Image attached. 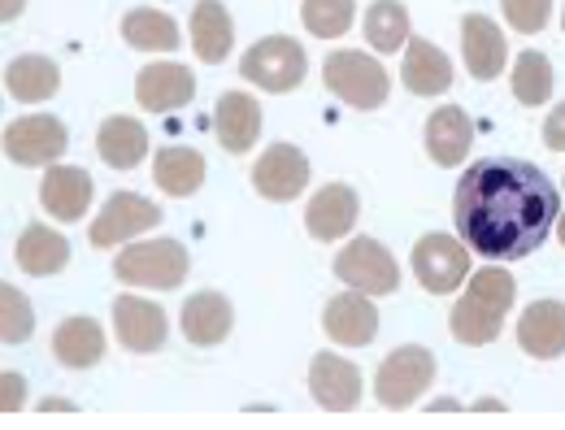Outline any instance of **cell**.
<instances>
[{
  "label": "cell",
  "mask_w": 565,
  "mask_h": 430,
  "mask_svg": "<svg viewBox=\"0 0 565 430\" xmlns=\"http://www.w3.org/2000/svg\"><path fill=\"white\" fill-rule=\"evenodd\" d=\"M562 244H565V217H562Z\"/></svg>",
  "instance_id": "cell-39"
},
{
  "label": "cell",
  "mask_w": 565,
  "mask_h": 430,
  "mask_svg": "<svg viewBox=\"0 0 565 430\" xmlns=\"http://www.w3.org/2000/svg\"><path fill=\"white\" fill-rule=\"evenodd\" d=\"M557 214H562L557 183L522 157L475 161L452 192V222L461 244L488 261L531 257L557 226Z\"/></svg>",
  "instance_id": "cell-1"
},
{
  "label": "cell",
  "mask_w": 565,
  "mask_h": 430,
  "mask_svg": "<svg viewBox=\"0 0 565 430\" xmlns=\"http://www.w3.org/2000/svg\"><path fill=\"white\" fill-rule=\"evenodd\" d=\"M305 71H309L305 49L287 35H270V40L253 44L239 62V74L248 83H257L262 92H296L305 83Z\"/></svg>",
  "instance_id": "cell-4"
},
{
  "label": "cell",
  "mask_w": 565,
  "mask_h": 430,
  "mask_svg": "<svg viewBox=\"0 0 565 430\" xmlns=\"http://www.w3.org/2000/svg\"><path fill=\"white\" fill-rule=\"evenodd\" d=\"M401 74H405V87L414 96H444L452 87V62L435 44H426V40H409Z\"/></svg>",
  "instance_id": "cell-26"
},
{
  "label": "cell",
  "mask_w": 565,
  "mask_h": 430,
  "mask_svg": "<svg viewBox=\"0 0 565 430\" xmlns=\"http://www.w3.org/2000/svg\"><path fill=\"white\" fill-rule=\"evenodd\" d=\"M300 18L309 26V35L318 40H335L353 26V0H305L300 4Z\"/></svg>",
  "instance_id": "cell-33"
},
{
  "label": "cell",
  "mask_w": 565,
  "mask_h": 430,
  "mask_svg": "<svg viewBox=\"0 0 565 430\" xmlns=\"http://www.w3.org/2000/svg\"><path fill=\"white\" fill-rule=\"evenodd\" d=\"M309 183V157L296 143H275L253 165V187L266 201H296Z\"/></svg>",
  "instance_id": "cell-10"
},
{
  "label": "cell",
  "mask_w": 565,
  "mask_h": 430,
  "mask_svg": "<svg viewBox=\"0 0 565 430\" xmlns=\"http://www.w3.org/2000/svg\"><path fill=\"white\" fill-rule=\"evenodd\" d=\"M231 44H235V22H231L226 4L222 0H201L192 9V49H196V57L217 66V62L231 57Z\"/></svg>",
  "instance_id": "cell-23"
},
{
  "label": "cell",
  "mask_w": 565,
  "mask_h": 430,
  "mask_svg": "<svg viewBox=\"0 0 565 430\" xmlns=\"http://www.w3.org/2000/svg\"><path fill=\"white\" fill-rule=\"evenodd\" d=\"M562 26H565V18H562Z\"/></svg>",
  "instance_id": "cell-40"
},
{
  "label": "cell",
  "mask_w": 565,
  "mask_h": 430,
  "mask_svg": "<svg viewBox=\"0 0 565 430\" xmlns=\"http://www.w3.org/2000/svg\"><path fill=\"white\" fill-rule=\"evenodd\" d=\"M509 83H513V96L535 109V105H544V100L553 96V66H548L544 53H531V49H526V53L513 62V78H509Z\"/></svg>",
  "instance_id": "cell-32"
},
{
  "label": "cell",
  "mask_w": 565,
  "mask_h": 430,
  "mask_svg": "<svg viewBox=\"0 0 565 430\" xmlns=\"http://www.w3.org/2000/svg\"><path fill=\"white\" fill-rule=\"evenodd\" d=\"M504 4V18H509V26L513 31H522V35H535V31H544V22H548V9H553V0H500Z\"/></svg>",
  "instance_id": "cell-35"
},
{
  "label": "cell",
  "mask_w": 565,
  "mask_h": 430,
  "mask_svg": "<svg viewBox=\"0 0 565 430\" xmlns=\"http://www.w3.org/2000/svg\"><path fill=\"white\" fill-rule=\"evenodd\" d=\"M22 400H26V387H22V374H0V413L9 418V413H18L22 409Z\"/></svg>",
  "instance_id": "cell-36"
},
{
  "label": "cell",
  "mask_w": 565,
  "mask_h": 430,
  "mask_svg": "<svg viewBox=\"0 0 565 430\" xmlns=\"http://www.w3.org/2000/svg\"><path fill=\"white\" fill-rule=\"evenodd\" d=\"M513 295H518L513 279H509L504 270H495V266L470 275L461 304H457L452 318H448L452 340H461V344H470V348L492 344L495 335H500V326H504V313L513 309Z\"/></svg>",
  "instance_id": "cell-2"
},
{
  "label": "cell",
  "mask_w": 565,
  "mask_h": 430,
  "mask_svg": "<svg viewBox=\"0 0 565 430\" xmlns=\"http://www.w3.org/2000/svg\"><path fill=\"white\" fill-rule=\"evenodd\" d=\"M365 40L374 53H396L409 44V9L401 0H374L365 9Z\"/></svg>",
  "instance_id": "cell-31"
},
{
  "label": "cell",
  "mask_w": 565,
  "mask_h": 430,
  "mask_svg": "<svg viewBox=\"0 0 565 430\" xmlns=\"http://www.w3.org/2000/svg\"><path fill=\"white\" fill-rule=\"evenodd\" d=\"M40 196H44V209L57 222H78L92 205V174L78 165H53L44 174Z\"/></svg>",
  "instance_id": "cell-21"
},
{
  "label": "cell",
  "mask_w": 565,
  "mask_h": 430,
  "mask_svg": "<svg viewBox=\"0 0 565 430\" xmlns=\"http://www.w3.org/2000/svg\"><path fill=\"white\" fill-rule=\"evenodd\" d=\"M309 391L322 409L331 413H349L361 405V369L353 361L335 357V353H318L309 365Z\"/></svg>",
  "instance_id": "cell-13"
},
{
  "label": "cell",
  "mask_w": 565,
  "mask_h": 430,
  "mask_svg": "<svg viewBox=\"0 0 565 430\" xmlns=\"http://www.w3.org/2000/svg\"><path fill=\"white\" fill-rule=\"evenodd\" d=\"M322 322H327V335H331L335 344H349V348H361V344H370V340L379 335V309H374L370 295L356 291V287L344 291V295H335V300L327 304Z\"/></svg>",
  "instance_id": "cell-16"
},
{
  "label": "cell",
  "mask_w": 565,
  "mask_h": 430,
  "mask_svg": "<svg viewBox=\"0 0 565 430\" xmlns=\"http://www.w3.org/2000/svg\"><path fill=\"white\" fill-rule=\"evenodd\" d=\"M461 44H466V66L479 83L495 78L509 62V44H504L500 26L483 13H466L461 18Z\"/></svg>",
  "instance_id": "cell-18"
},
{
  "label": "cell",
  "mask_w": 565,
  "mask_h": 430,
  "mask_svg": "<svg viewBox=\"0 0 565 430\" xmlns=\"http://www.w3.org/2000/svg\"><path fill=\"white\" fill-rule=\"evenodd\" d=\"M231 300L217 295V291H196L188 304H183V335L196 344V348H213L231 335Z\"/></svg>",
  "instance_id": "cell-22"
},
{
  "label": "cell",
  "mask_w": 565,
  "mask_h": 430,
  "mask_svg": "<svg viewBox=\"0 0 565 430\" xmlns=\"http://www.w3.org/2000/svg\"><path fill=\"white\" fill-rule=\"evenodd\" d=\"M66 127L53 114H31L4 127V152L18 165H49L66 152Z\"/></svg>",
  "instance_id": "cell-9"
},
{
  "label": "cell",
  "mask_w": 565,
  "mask_h": 430,
  "mask_svg": "<svg viewBox=\"0 0 565 430\" xmlns=\"http://www.w3.org/2000/svg\"><path fill=\"white\" fill-rule=\"evenodd\" d=\"M196 96V74L183 71V66H148L136 78V100H140L148 114H170V109H183L188 100Z\"/></svg>",
  "instance_id": "cell-17"
},
{
  "label": "cell",
  "mask_w": 565,
  "mask_h": 430,
  "mask_svg": "<svg viewBox=\"0 0 565 430\" xmlns=\"http://www.w3.org/2000/svg\"><path fill=\"white\" fill-rule=\"evenodd\" d=\"M188 248L179 239H152V244H131L118 252L114 275L131 287H157L170 291L188 279Z\"/></svg>",
  "instance_id": "cell-3"
},
{
  "label": "cell",
  "mask_w": 565,
  "mask_h": 430,
  "mask_svg": "<svg viewBox=\"0 0 565 430\" xmlns=\"http://www.w3.org/2000/svg\"><path fill=\"white\" fill-rule=\"evenodd\" d=\"M53 353L62 365L71 369H92L96 361L105 357V331L96 318H66L53 335Z\"/></svg>",
  "instance_id": "cell-27"
},
{
  "label": "cell",
  "mask_w": 565,
  "mask_h": 430,
  "mask_svg": "<svg viewBox=\"0 0 565 430\" xmlns=\"http://www.w3.org/2000/svg\"><path fill=\"white\" fill-rule=\"evenodd\" d=\"M152 179L166 196H192L205 183V157L196 148H161L152 157Z\"/></svg>",
  "instance_id": "cell-25"
},
{
  "label": "cell",
  "mask_w": 565,
  "mask_h": 430,
  "mask_svg": "<svg viewBox=\"0 0 565 430\" xmlns=\"http://www.w3.org/2000/svg\"><path fill=\"white\" fill-rule=\"evenodd\" d=\"M96 152L114 170H136L148 157V131L136 118H105L96 131Z\"/></svg>",
  "instance_id": "cell-24"
},
{
  "label": "cell",
  "mask_w": 565,
  "mask_h": 430,
  "mask_svg": "<svg viewBox=\"0 0 565 430\" xmlns=\"http://www.w3.org/2000/svg\"><path fill=\"white\" fill-rule=\"evenodd\" d=\"M213 127L226 152H248L262 136V105L248 92H226L213 109Z\"/></svg>",
  "instance_id": "cell-20"
},
{
  "label": "cell",
  "mask_w": 565,
  "mask_h": 430,
  "mask_svg": "<svg viewBox=\"0 0 565 430\" xmlns=\"http://www.w3.org/2000/svg\"><path fill=\"white\" fill-rule=\"evenodd\" d=\"M35 331V313H31V300L18 291V287H0V340L4 344H22L31 340Z\"/></svg>",
  "instance_id": "cell-34"
},
{
  "label": "cell",
  "mask_w": 565,
  "mask_h": 430,
  "mask_svg": "<svg viewBox=\"0 0 565 430\" xmlns=\"http://www.w3.org/2000/svg\"><path fill=\"white\" fill-rule=\"evenodd\" d=\"M414 275L423 291L448 295L461 287V279H470V248L452 235H423L414 244Z\"/></svg>",
  "instance_id": "cell-7"
},
{
  "label": "cell",
  "mask_w": 565,
  "mask_h": 430,
  "mask_svg": "<svg viewBox=\"0 0 565 430\" xmlns=\"http://www.w3.org/2000/svg\"><path fill=\"white\" fill-rule=\"evenodd\" d=\"M544 143H548L553 152H565V105H557V109L548 114V122H544Z\"/></svg>",
  "instance_id": "cell-37"
},
{
  "label": "cell",
  "mask_w": 565,
  "mask_h": 430,
  "mask_svg": "<svg viewBox=\"0 0 565 430\" xmlns=\"http://www.w3.org/2000/svg\"><path fill=\"white\" fill-rule=\"evenodd\" d=\"M4 87H9V96H13V100L35 105V100H49V96L62 87V71H57L49 57L26 53V57H13V62H9V71H4Z\"/></svg>",
  "instance_id": "cell-28"
},
{
  "label": "cell",
  "mask_w": 565,
  "mask_h": 430,
  "mask_svg": "<svg viewBox=\"0 0 565 430\" xmlns=\"http://www.w3.org/2000/svg\"><path fill=\"white\" fill-rule=\"evenodd\" d=\"M470 143H475V122L457 105H439L426 118V152H430L435 165H461Z\"/></svg>",
  "instance_id": "cell-19"
},
{
  "label": "cell",
  "mask_w": 565,
  "mask_h": 430,
  "mask_svg": "<svg viewBox=\"0 0 565 430\" xmlns=\"http://www.w3.org/2000/svg\"><path fill=\"white\" fill-rule=\"evenodd\" d=\"M335 279H344L349 287L365 291V295H392L401 287V270H396L392 252L379 239L356 235L353 244L335 257Z\"/></svg>",
  "instance_id": "cell-6"
},
{
  "label": "cell",
  "mask_w": 565,
  "mask_h": 430,
  "mask_svg": "<svg viewBox=\"0 0 565 430\" xmlns=\"http://www.w3.org/2000/svg\"><path fill=\"white\" fill-rule=\"evenodd\" d=\"M356 214H361V205H356L353 187H349V183H327V187L309 201V209H305V226H309V235H313V239L335 244V239H344V235L353 230Z\"/></svg>",
  "instance_id": "cell-15"
},
{
  "label": "cell",
  "mask_w": 565,
  "mask_h": 430,
  "mask_svg": "<svg viewBox=\"0 0 565 430\" xmlns=\"http://www.w3.org/2000/svg\"><path fill=\"white\" fill-rule=\"evenodd\" d=\"M322 78L353 109H379L387 100V87H392L387 71L365 53H331L322 66Z\"/></svg>",
  "instance_id": "cell-5"
},
{
  "label": "cell",
  "mask_w": 565,
  "mask_h": 430,
  "mask_svg": "<svg viewBox=\"0 0 565 430\" xmlns=\"http://www.w3.org/2000/svg\"><path fill=\"white\" fill-rule=\"evenodd\" d=\"M157 222H161V209H157L152 201H143L136 192H114L109 205L100 209V217L92 222V244H96V248L127 244V239L143 235L148 226H157Z\"/></svg>",
  "instance_id": "cell-11"
},
{
  "label": "cell",
  "mask_w": 565,
  "mask_h": 430,
  "mask_svg": "<svg viewBox=\"0 0 565 430\" xmlns=\"http://www.w3.org/2000/svg\"><path fill=\"white\" fill-rule=\"evenodd\" d=\"M66 261H71V244L57 230H49V226H26L22 230V239H18V266L26 275L49 279V275L66 270Z\"/></svg>",
  "instance_id": "cell-29"
},
{
  "label": "cell",
  "mask_w": 565,
  "mask_h": 430,
  "mask_svg": "<svg viewBox=\"0 0 565 430\" xmlns=\"http://www.w3.org/2000/svg\"><path fill=\"white\" fill-rule=\"evenodd\" d=\"M435 378V357L426 348H396L392 357L379 365V378H374V391H379V405L387 409H409Z\"/></svg>",
  "instance_id": "cell-8"
},
{
  "label": "cell",
  "mask_w": 565,
  "mask_h": 430,
  "mask_svg": "<svg viewBox=\"0 0 565 430\" xmlns=\"http://www.w3.org/2000/svg\"><path fill=\"white\" fill-rule=\"evenodd\" d=\"M122 40L140 53H170L179 49V22L161 9H131L122 18Z\"/></svg>",
  "instance_id": "cell-30"
},
{
  "label": "cell",
  "mask_w": 565,
  "mask_h": 430,
  "mask_svg": "<svg viewBox=\"0 0 565 430\" xmlns=\"http://www.w3.org/2000/svg\"><path fill=\"white\" fill-rule=\"evenodd\" d=\"M114 335L131 353H157L166 344V309L140 300V295H118L114 300Z\"/></svg>",
  "instance_id": "cell-12"
},
{
  "label": "cell",
  "mask_w": 565,
  "mask_h": 430,
  "mask_svg": "<svg viewBox=\"0 0 565 430\" xmlns=\"http://www.w3.org/2000/svg\"><path fill=\"white\" fill-rule=\"evenodd\" d=\"M518 348L526 357L553 361L565 353V304L562 300H535L518 322Z\"/></svg>",
  "instance_id": "cell-14"
},
{
  "label": "cell",
  "mask_w": 565,
  "mask_h": 430,
  "mask_svg": "<svg viewBox=\"0 0 565 430\" xmlns=\"http://www.w3.org/2000/svg\"><path fill=\"white\" fill-rule=\"evenodd\" d=\"M22 4H26V0H0V18H4V22H13V18L22 13Z\"/></svg>",
  "instance_id": "cell-38"
}]
</instances>
